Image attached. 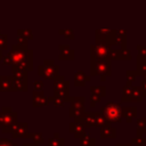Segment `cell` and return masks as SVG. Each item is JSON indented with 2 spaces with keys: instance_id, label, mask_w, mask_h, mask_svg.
<instances>
[{
  "instance_id": "cell-1",
  "label": "cell",
  "mask_w": 146,
  "mask_h": 146,
  "mask_svg": "<svg viewBox=\"0 0 146 146\" xmlns=\"http://www.w3.org/2000/svg\"><path fill=\"white\" fill-rule=\"evenodd\" d=\"M102 114L104 117L111 122H121L122 121V108L116 103H108L102 107Z\"/></svg>"
},
{
  "instance_id": "cell-2",
  "label": "cell",
  "mask_w": 146,
  "mask_h": 146,
  "mask_svg": "<svg viewBox=\"0 0 146 146\" xmlns=\"http://www.w3.org/2000/svg\"><path fill=\"white\" fill-rule=\"evenodd\" d=\"M91 75H99L104 80L107 75H111V65L107 59H94L91 58L90 65Z\"/></svg>"
},
{
  "instance_id": "cell-3",
  "label": "cell",
  "mask_w": 146,
  "mask_h": 146,
  "mask_svg": "<svg viewBox=\"0 0 146 146\" xmlns=\"http://www.w3.org/2000/svg\"><path fill=\"white\" fill-rule=\"evenodd\" d=\"M54 90H55V96L63 98L65 102L71 100L72 97H70L68 90H70V84L67 81L64 80V76H56L55 78V83H54Z\"/></svg>"
},
{
  "instance_id": "cell-4",
  "label": "cell",
  "mask_w": 146,
  "mask_h": 146,
  "mask_svg": "<svg viewBox=\"0 0 146 146\" xmlns=\"http://www.w3.org/2000/svg\"><path fill=\"white\" fill-rule=\"evenodd\" d=\"M46 64L40 65L38 68V73L40 76L44 79H55L58 76V67L54 65V62H44Z\"/></svg>"
},
{
  "instance_id": "cell-5",
  "label": "cell",
  "mask_w": 146,
  "mask_h": 146,
  "mask_svg": "<svg viewBox=\"0 0 146 146\" xmlns=\"http://www.w3.org/2000/svg\"><path fill=\"white\" fill-rule=\"evenodd\" d=\"M72 106L70 110V115L72 117H80L84 114L83 111V104H84V98L83 97H72L71 99Z\"/></svg>"
},
{
  "instance_id": "cell-6",
  "label": "cell",
  "mask_w": 146,
  "mask_h": 146,
  "mask_svg": "<svg viewBox=\"0 0 146 146\" xmlns=\"http://www.w3.org/2000/svg\"><path fill=\"white\" fill-rule=\"evenodd\" d=\"M11 135L14 138L24 137L27 136V123H15L11 129Z\"/></svg>"
},
{
  "instance_id": "cell-7",
  "label": "cell",
  "mask_w": 146,
  "mask_h": 146,
  "mask_svg": "<svg viewBox=\"0 0 146 146\" xmlns=\"http://www.w3.org/2000/svg\"><path fill=\"white\" fill-rule=\"evenodd\" d=\"M108 48L104 47V46H98L96 47V49H92V58L94 59H107L108 60Z\"/></svg>"
},
{
  "instance_id": "cell-8",
  "label": "cell",
  "mask_w": 146,
  "mask_h": 146,
  "mask_svg": "<svg viewBox=\"0 0 146 146\" xmlns=\"http://www.w3.org/2000/svg\"><path fill=\"white\" fill-rule=\"evenodd\" d=\"M84 128L86 127L76 120L70 124V131L75 136V138H79V139L84 135Z\"/></svg>"
},
{
  "instance_id": "cell-9",
  "label": "cell",
  "mask_w": 146,
  "mask_h": 146,
  "mask_svg": "<svg viewBox=\"0 0 146 146\" xmlns=\"http://www.w3.org/2000/svg\"><path fill=\"white\" fill-rule=\"evenodd\" d=\"M14 84L10 76H0V91H13Z\"/></svg>"
},
{
  "instance_id": "cell-10",
  "label": "cell",
  "mask_w": 146,
  "mask_h": 146,
  "mask_svg": "<svg viewBox=\"0 0 146 146\" xmlns=\"http://www.w3.org/2000/svg\"><path fill=\"white\" fill-rule=\"evenodd\" d=\"M50 102L49 98L44 97L42 91H34L33 94V105L34 106H44Z\"/></svg>"
},
{
  "instance_id": "cell-11",
  "label": "cell",
  "mask_w": 146,
  "mask_h": 146,
  "mask_svg": "<svg viewBox=\"0 0 146 146\" xmlns=\"http://www.w3.org/2000/svg\"><path fill=\"white\" fill-rule=\"evenodd\" d=\"M100 136H102V138H115L116 131L108 123V124H106L104 127H100Z\"/></svg>"
},
{
  "instance_id": "cell-12",
  "label": "cell",
  "mask_w": 146,
  "mask_h": 146,
  "mask_svg": "<svg viewBox=\"0 0 146 146\" xmlns=\"http://www.w3.org/2000/svg\"><path fill=\"white\" fill-rule=\"evenodd\" d=\"M13 84H14V89L16 91H26L27 90V79L14 78Z\"/></svg>"
},
{
  "instance_id": "cell-13",
  "label": "cell",
  "mask_w": 146,
  "mask_h": 146,
  "mask_svg": "<svg viewBox=\"0 0 146 146\" xmlns=\"http://www.w3.org/2000/svg\"><path fill=\"white\" fill-rule=\"evenodd\" d=\"M137 115L136 107H124L122 108V116L127 119V122H131V119H135Z\"/></svg>"
},
{
  "instance_id": "cell-14",
  "label": "cell",
  "mask_w": 146,
  "mask_h": 146,
  "mask_svg": "<svg viewBox=\"0 0 146 146\" xmlns=\"http://www.w3.org/2000/svg\"><path fill=\"white\" fill-rule=\"evenodd\" d=\"M143 99V92L140 87H132L131 86V100L133 102H141Z\"/></svg>"
},
{
  "instance_id": "cell-15",
  "label": "cell",
  "mask_w": 146,
  "mask_h": 146,
  "mask_svg": "<svg viewBox=\"0 0 146 146\" xmlns=\"http://www.w3.org/2000/svg\"><path fill=\"white\" fill-rule=\"evenodd\" d=\"M74 80H75V86H84L86 82L89 80V78L82 71H79V72L75 73Z\"/></svg>"
},
{
  "instance_id": "cell-16",
  "label": "cell",
  "mask_w": 146,
  "mask_h": 146,
  "mask_svg": "<svg viewBox=\"0 0 146 146\" xmlns=\"http://www.w3.org/2000/svg\"><path fill=\"white\" fill-rule=\"evenodd\" d=\"M131 100V84H125L122 89V102Z\"/></svg>"
},
{
  "instance_id": "cell-17",
  "label": "cell",
  "mask_w": 146,
  "mask_h": 146,
  "mask_svg": "<svg viewBox=\"0 0 146 146\" xmlns=\"http://www.w3.org/2000/svg\"><path fill=\"white\" fill-rule=\"evenodd\" d=\"M13 73H14V78H19V79H27V71L18 67V66H14L13 68Z\"/></svg>"
},
{
  "instance_id": "cell-18",
  "label": "cell",
  "mask_w": 146,
  "mask_h": 146,
  "mask_svg": "<svg viewBox=\"0 0 146 146\" xmlns=\"http://www.w3.org/2000/svg\"><path fill=\"white\" fill-rule=\"evenodd\" d=\"M90 90H91V95L97 96L99 98L106 95V88L105 87H91Z\"/></svg>"
},
{
  "instance_id": "cell-19",
  "label": "cell",
  "mask_w": 146,
  "mask_h": 146,
  "mask_svg": "<svg viewBox=\"0 0 146 146\" xmlns=\"http://www.w3.org/2000/svg\"><path fill=\"white\" fill-rule=\"evenodd\" d=\"M95 139L89 136H82L80 138V146H95Z\"/></svg>"
},
{
  "instance_id": "cell-20",
  "label": "cell",
  "mask_w": 146,
  "mask_h": 146,
  "mask_svg": "<svg viewBox=\"0 0 146 146\" xmlns=\"http://www.w3.org/2000/svg\"><path fill=\"white\" fill-rule=\"evenodd\" d=\"M26 138H32V140L34 141L35 145H40V144L43 143L42 135H41V133H38V132H34V133H27Z\"/></svg>"
},
{
  "instance_id": "cell-21",
  "label": "cell",
  "mask_w": 146,
  "mask_h": 146,
  "mask_svg": "<svg viewBox=\"0 0 146 146\" xmlns=\"http://www.w3.org/2000/svg\"><path fill=\"white\" fill-rule=\"evenodd\" d=\"M136 72H137V74H139V75H144V74H146V62L140 63V62L138 60Z\"/></svg>"
},
{
  "instance_id": "cell-22",
  "label": "cell",
  "mask_w": 146,
  "mask_h": 146,
  "mask_svg": "<svg viewBox=\"0 0 146 146\" xmlns=\"http://www.w3.org/2000/svg\"><path fill=\"white\" fill-rule=\"evenodd\" d=\"M137 131H138V130H137ZM131 143H132L135 146H143V144H145V143H146V139H145V138H143V137L139 135V131H138L137 137H136V138H133Z\"/></svg>"
},
{
  "instance_id": "cell-23",
  "label": "cell",
  "mask_w": 146,
  "mask_h": 146,
  "mask_svg": "<svg viewBox=\"0 0 146 146\" xmlns=\"http://www.w3.org/2000/svg\"><path fill=\"white\" fill-rule=\"evenodd\" d=\"M125 75H127V83L128 84H131V82L135 81V79H136L137 72L136 71H127Z\"/></svg>"
},
{
  "instance_id": "cell-24",
  "label": "cell",
  "mask_w": 146,
  "mask_h": 146,
  "mask_svg": "<svg viewBox=\"0 0 146 146\" xmlns=\"http://www.w3.org/2000/svg\"><path fill=\"white\" fill-rule=\"evenodd\" d=\"M63 139H58V138H55V139H49V146H64V143H60Z\"/></svg>"
},
{
  "instance_id": "cell-25",
  "label": "cell",
  "mask_w": 146,
  "mask_h": 146,
  "mask_svg": "<svg viewBox=\"0 0 146 146\" xmlns=\"http://www.w3.org/2000/svg\"><path fill=\"white\" fill-rule=\"evenodd\" d=\"M0 146H16V144L9 139H0Z\"/></svg>"
},
{
  "instance_id": "cell-26",
  "label": "cell",
  "mask_w": 146,
  "mask_h": 146,
  "mask_svg": "<svg viewBox=\"0 0 146 146\" xmlns=\"http://www.w3.org/2000/svg\"><path fill=\"white\" fill-rule=\"evenodd\" d=\"M42 88H43V83L41 81H35L34 82V90L35 91H42Z\"/></svg>"
},
{
  "instance_id": "cell-27",
  "label": "cell",
  "mask_w": 146,
  "mask_h": 146,
  "mask_svg": "<svg viewBox=\"0 0 146 146\" xmlns=\"http://www.w3.org/2000/svg\"><path fill=\"white\" fill-rule=\"evenodd\" d=\"M137 124H138V128H139V129L145 128V127H146V117H144L143 120H138V121H137Z\"/></svg>"
},
{
  "instance_id": "cell-28",
  "label": "cell",
  "mask_w": 146,
  "mask_h": 146,
  "mask_svg": "<svg viewBox=\"0 0 146 146\" xmlns=\"http://www.w3.org/2000/svg\"><path fill=\"white\" fill-rule=\"evenodd\" d=\"M141 92H143V96H146V80H144L143 84H141Z\"/></svg>"
},
{
  "instance_id": "cell-29",
  "label": "cell",
  "mask_w": 146,
  "mask_h": 146,
  "mask_svg": "<svg viewBox=\"0 0 146 146\" xmlns=\"http://www.w3.org/2000/svg\"><path fill=\"white\" fill-rule=\"evenodd\" d=\"M116 146H131L129 144H116Z\"/></svg>"
},
{
  "instance_id": "cell-30",
  "label": "cell",
  "mask_w": 146,
  "mask_h": 146,
  "mask_svg": "<svg viewBox=\"0 0 146 146\" xmlns=\"http://www.w3.org/2000/svg\"><path fill=\"white\" fill-rule=\"evenodd\" d=\"M23 146H36L35 144H24Z\"/></svg>"
},
{
  "instance_id": "cell-31",
  "label": "cell",
  "mask_w": 146,
  "mask_h": 146,
  "mask_svg": "<svg viewBox=\"0 0 146 146\" xmlns=\"http://www.w3.org/2000/svg\"><path fill=\"white\" fill-rule=\"evenodd\" d=\"M143 78H144V80H146V74H144V75H143Z\"/></svg>"
}]
</instances>
